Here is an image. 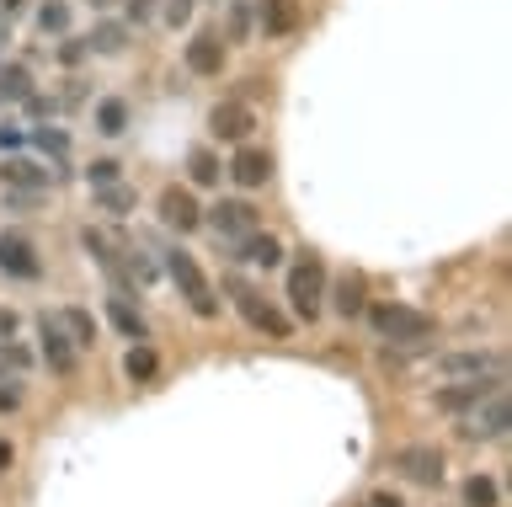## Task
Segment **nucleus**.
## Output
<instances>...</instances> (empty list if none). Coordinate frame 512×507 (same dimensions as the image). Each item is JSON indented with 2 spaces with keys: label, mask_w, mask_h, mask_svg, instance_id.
<instances>
[{
  "label": "nucleus",
  "mask_w": 512,
  "mask_h": 507,
  "mask_svg": "<svg viewBox=\"0 0 512 507\" xmlns=\"http://www.w3.org/2000/svg\"><path fill=\"white\" fill-rule=\"evenodd\" d=\"M272 171H278L272 150H262L256 139H246V145H235L230 166H224V177H230L240 193H256V187H267V182H272Z\"/></svg>",
  "instance_id": "8"
},
{
  "label": "nucleus",
  "mask_w": 512,
  "mask_h": 507,
  "mask_svg": "<svg viewBox=\"0 0 512 507\" xmlns=\"http://www.w3.org/2000/svg\"><path fill=\"white\" fill-rule=\"evenodd\" d=\"M326 299H331V310L336 315H347V321H358V315L368 310V283L363 273H342V278H326Z\"/></svg>",
  "instance_id": "18"
},
{
  "label": "nucleus",
  "mask_w": 512,
  "mask_h": 507,
  "mask_svg": "<svg viewBox=\"0 0 512 507\" xmlns=\"http://www.w3.org/2000/svg\"><path fill=\"white\" fill-rule=\"evenodd\" d=\"M128 38H134V27H128L123 17H96V27L86 33V49L102 54V59H112V54L128 49Z\"/></svg>",
  "instance_id": "20"
},
{
  "label": "nucleus",
  "mask_w": 512,
  "mask_h": 507,
  "mask_svg": "<svg viewBox=\"0 0 512 507\" xmlns=\"http://www.w3.org/2000/svg\"><path fill=\"white\" fill-rule=\"evenodd\" d=\"M507 358L496 347H459V353H443L438 358V374L443 379H475V374H502Z\"/></svg>",
  "instance_id": "12"
},
{
  "label": "nucleus",
  "mask_w": 512,
  "mask_h": 507,
  "mask_svg": "<svg viewBox=\"0 0 512 507\" xmlns=\"http://www.w3.org/2000/svg\"><path fill=\"white\" fill-rule=\"evenodd\" d=\"M230 251H235L240 267H278V262H283V241H278L272 230H262V225L246 230L240 241H230Z\"/></svg>",
  "instance_id": "16"
},
{
  "label": "nucleus",
  "mask_w": 512,
  "mask_h": 507,
  "mask_svg": "<svg viewBox=\"0 0 512 507\" xmlns=\"http://www.w3.org/2000/svg\"><path fill=\"white\" fill-rule=\"evenodd\" d=\"M192 11H198V0H160V22L176 27V33L192 22Z\"/></svg>",
  "instance_id": "32"
},
{
  "label": "nucleus",
  "mask_w": 512,
  "mask_h": 507,
  "mask_svg": "<svg viewBox=\"0 0 512 507\" xmlns=\"http://www.w3.org/2000/svg\"><path fill=\"white\" fill-rule=\"evenodd\" d=\"M166 273H171V283H176V294L187 299V310L198 315V321H214V315H219V289L208 283V273L198 267V257H192V251H182V246H171V251H166Z\"/></svg>",
  "instance_id": "2"
},
{
  "label": "nucleus",
  "mask_w": 512,
  "mask_h": 507,
  "mask_svg": "<svg viewBox=\"0 0 512 507\" xmlns=\"http://www.w3.org/2000/svg\"><path fill=\"white\" fill-rule=\"evenodd\" d=\"M224 182V161L214 145H192L187 150V187H219Z\"/></svg>",
  "instance_id": "23"
},
{
  "label": "nucleus",
  "mask_w": 512,
  "mask_h": 507,
  "mask_svg": "<svg viewBox=\"0 0 512 507\" xmlns=\"http://www.w3.org/2000/svg\"><path fill=\"white\" fill-rule=\"evenodd\" d=\"M38 33H43V38L75 33V11H70V0H38Z\"/></svg>",
  "instance_id": "26"
},
{
  "label": "nucleus",
  "mask_w": 512,
  "mask_h": 507,
  "mask_svg": "<svg viewBox=\"0 0 512 507\" xmlns=\"http://www.w3.org/2000/svg\"><path fill=\"white\" fill-rule=\"evenodd\" d=\"M123 374L134 379V385H150V379L160 374V358H155V347H150V342H134V347H128V358H123Z\"/></svg>",
  "instance_id": "27"
},
{
  "label": "nucleus",
  "mask_w": 512,
  "mask_h": 507,
  "mask_svg": "<svg viewBox=\"0 0 512 507\" xmlns=\"http://www.w3.org/2000/svg\"><path fill=\"white\" fill-rule=\"evenodd\" d=\"M16 326H22V315H16L11 305H0V342H11V337H16Z\"/></svg>",
  "instance_id": "40"
},
{
  "label": "nucleus",
  "mask_w": 512,
  "mask_h": 507,
  "mask_svg": "<svg viewBox=\"0 0 512 507\" xmlns=\"http://www.w3.org/2000/svg\"><path fill=\"white\" fill-rule=\"evenodd\" d=\"M368 507H400V497H390V491H379V497L368 502Z\"/></svg>",
  "instance_id": "43"
},
{
  "label": "nucleus",
  "mask_w": 512,
  "mask_h": 507,
  "mask_svg": "<svg viewBox=\"0 0 512 507\" xmlns=\"http://www.w3.org/2000/svg\"><path fill=\"white\" fill-rule=\"evenodd\" d=\"M390 470L395 475H406L411 486H443V454L432 449V443H406V449H395L390 454Z\"/></svg>",
  "instance_id": "9"
},
{
  "label": "nucleus",
  "mask_w": 512,
  "mask_h": 507,
  "mask_svg": "<svg viewBox=\"0 0 512 507\" xmlns=\"http://www.w3.org/2000/svg\"><path fill=\"white\" fill-rule=\"evenodd\" d=\"M0 182L16 187V193H43V187L54 182V171L38 166L32 155H6V161H0Z\"/></svg>",
  "instance_id": "17"
},
{
  "label": "nucleus",
  "mask_w": 512,
  "mask_h": 507,
  "mask_svg": "<svg viewBox=\"0 0 512 507\" xmlns=\"http://www.w3.org/2000/svg\"><path fill=\"white\" fill-rule=\"evenodd\" d=\"M22 145H27L22 123H0V150H22Z\"/></svg>",
  "instance_id": "39"
},
{
  "label": "nucleus",
  "mask_w": 512,
  "mask_h": 507,
  "mask_svg": "<svg viewBox=\"0 0 512 507\" xmlns=\"http://www.w3.org/2000/svg\"><path fill=\"white\" fill-rule=\"evenodd\" d=\"M86 54H91V49H86V38H75V33H64V38H59V49H54V59H59L64 70L86 65Z\"/></svg>",
  "instance_id": "31"
},
{
  "label": "nucleus",
  "mask_w": 512,
  "mask_h": 507,
  "mask_svg": "<svg viewBox=\"0 0 512 507\" xmlns=\"http://www.w3.org/2000/svg\"><path fill=\"white\" fill-rule=\"evenodd\" d=\"M0 363L16 369V374H27L32 369V353H27V347H16V337H11V342H0Z\"/></svg>",
  "instance_id": "37"
},
{
  "label": "nucleus",
  "mask_w": 512,
  "mask_h": 507,
  "mask_svg": "<svg viewBox=\"0 0 512 507\" xmlns=\"http://www.w3.org/2000/svg\"><path fill=\"white\" fill-rule=\"evenodd\" d=\"M86 182H91V187L123 182V161H112V155H102V161H91V166H86Z\"/></svg>",
  "instance_id": "33"
},
{
  "label": "nucleus",
  "mask_w": 512,
  "mask_h": 507,
  "mask_svg": "<svg viewBox=\"0 0 512 507\" xmlns=\"http://www.w3.org/2000/svg\"><path fill=\"white\" fill-rule=\"evenodd\" d=\"M91 209L102 219H128L139 209V193L128 182H107V187H91Z\"/></svg>",
  "instance_id": "21"
},
{
  "label": "nucleus",
  "mask_w": 512,
  "mask_h": 507,
  "mask_svg": "<svg viewBox=\"0 0 512 507\" xmlns=\"http://www.w3.org/2000/svg\"><path fill=\"white\" fill-rule=\"evenodd\" d=\"M256 22H262V38H288L299 27V0H262L256 6Z\"/></svg>",
  "instance_id": "22"
},
{
  "label": "nucleus",
  "mask_w": 512,
  "mask_h": 507,
  "mask_svg": "<svg viewBox=\"0 0 512 507\" xmlns=\"http://www.w3.org/2000/svg\"><path fill=\"white\" fill-rule=\"evenodd\" d=\"M11 459H16V449H11L6 438H0V470H11Z\"/></svg>",
  "instance_id": "42"
},
{
  "label": "nucleus",
  "mask_w": 512,
  "mask_h": 507,
  "mask_svg": "<svg viewBox=\"0 0 512 507\" xmlns=\"http://www.w3.org/2000/svg\"><path fill=\"white\" fill-rule=\"evenodd\" d=\"M160 17V0H128L123 6V22L128 27H144V22H155Z\"/></svg>",
  "instance_id": "36"
},
{
  "label": "nucleus",
  "mask_w": 512,
  "mask_h": 507,
  "mask_svg": "<svg viewBox=\"0 0 512 507\" xmlns=\"http://www.w3.org/2000/svg\"><path fill=\"white\" fill-rule=\"evenodd\" d=\"M38 353H43V363H48V369H54V374H75V363H80V347L70 342V337H64V326L54 321V315H38Z\"/></svg>",
  "instance_id": "15"
},
{
  "label": "nucleus",
  "mask_w": 512,
  "mask_h": 507,
  "mask_svg": "<svg viewBox=\"0 0 512 507\" xmlns=\"http://www.w3.org/2000/svg\"><path fill=\"white\" fill-rule=\"evenodd\" d=\"M155 214H160V225H166V230H176V235H192V230H203V203H198V187H182V182L160 187V198H155Z\"/></svg>",
  "instance_id": "6"
},
{
  "label": "nucleus",
  "mask_w": 512,
  "mask_h": 507,
  "mask_svg": "<svg viewBox=\"0 0 512 507\" xmlns=\"http://www.w3.org/2000/svg\"><path fill=\"white\" fill-rule=\"evenodd\" d=\"M363 315H368V326H374V337L390 342V347H427L438 337V321L416 305H400V299H374Z\"/></svg>",
  "instance_id": "1"
},
{
  "label": "nucleus",
  "mask_w": 512,
  "mask_h": 507,
  "mask_svg": "<svg viewBox=\"0 0 512 507\" xmlns=\"http://www.w3.org/2000/svg\"><path fill=\"white\" fill-rule=\"evenodd\" d=\"M27 17V0H0V22H16Z\"/></svg>",
  "instance_id": "41"
},
{
  "label": "nucleus",
  "mask_w": 512,
  "mask_h": 507,
  "mask_svg": "<svg viewBox=\"0 0 512 507\" xmlns=\"http://www.w3.org/2000/svg\"><path fill=\"white\" fill-rule=\"evenodd\" d=\"M107 321H112V331H118V337H128V342H150V326H144V310H139L128 294H118V289L107 294Z\"/></svg>",
  "instance_id": "19"
},
{
  "label": "nucleus",
  "mask_w": 512,
  "mask_h": 507,
  "mask_svg": "<svg viewBox=\"0 0 512 507\" xmlns=\"http://www.w3.org/2000/svg\"><path fill=\"white\" fill-rule=\"evenodd\" d=\"M507 427H512V401H507V390H496V395H486L480 406L464 411L459 438H464V443H502Z\"/></svg>",
  "instance_id": "5"
},
{
  "label": "nucleus",
  "mask_w": 512,
  "mask_h": 507,
  "mask_svg": "<svg viewBox=\"0 0 512 507\" xmlns=\"http://www.w3.org/2000/svg\"><path fill=\"white\" fill-rule=\"evenodd\" d=\"M32 91V70L22 65V59H11L6 70H0V102H22Z\"/></svg>",
  "instance_id": "29"
},
{
  "label": "nucleus",
  "mask_w": 512,
  "mask_h": 507,
  "mask_svg": "<svg viewBox=\"0 0 512 507\" xmlns=\"http://www.w3.org/2000/svg\"><path fill=\"white\" fill-rule=\"evenodd\" d=\"M22 379H0V417H6V411H16V406H22Z\"/></svg>",
  "instance_id": "38"
},
{
  "label": "nucleus",
  "mask_w": 512,
  "mask_h": 507,
  "mask_svg": "<svg viewBox=\"0 0 512 507\" xmlns=\"http://www.w3.org/2000/svg\"><path fill=\"white\" fill-rule=\"evenodd\" d=\"M203 225H214V235L230 246V241H240L246 230L262 225V219H256V203H251V198H219L214 209H203Z\"/></svg>",
  "instance_id": "10"
},
{
  "label": "nucleus",
  "mask_w": 512,
  "mask_h": 507,
  "mask_svg": "<svg viewBox=\"0 0 512 507\" xmlns=\"http://www.w3.org/2000/svg\"><path fill=\"white\" fill-rule=\"evenodd\" d=\"M27 139H32V145H38V150L48 155V161H70V134L54 129V123H38V129H32Z\"/></svg>",
  "instance_id": "28"
},
{
  "label": "nucleus",
  "mask_w": 512,
  "mask_h": 507,
  "mask_svg": "<svg viewBox=\"0 0 512 507\" xmlns=\"http://www.w3.org/2000/svg\"><path fill=\"white\" fill-rule=\"evenodd\" d=\"M224 59H230V43H224V33H192V43H182V65H187L192 75H203V81L224 75Z\"/></svg>",
  "instance_id": "13"
},
{
  "label": "nucleus",
  "mask_w": 512,
  "mask_h": 507,
  "mask_svg": "<svg viewBox=\"0 0 512 507\" xmlns=\"http://www.w3.org/2000/svg\"><path fill=\"white\" fill-rule=\"evenodd\" d=\"M230 38L235 43L251 38V0H230Z\"/></svg>",
  "instance_id": "35"
},
{
  "label": "nucleus",
  "mask_w": 512,
  "mask_h": 507,
  "mask_svg": "<svg viewBox=\"0 0 512 507\" xmlns=\"http://www.w3.org/2000/svg\"><path fill=\"white\" fill-rule=\"evenodd\" d=\"M86 6H91V11H107V6H112V0H86Z\"/></svg>",
  "instance_id": "44"
},
{
  "label": "nucleus",
  "mask_w": 512,
  "mask_h": 507,
  "mask_svg": "<svg viewBox=\"0 0 512 507\" xmlns=\"http://www.w3.org/2000/svg\"><path fill=\"white\" fill-rule=\"evenodd\" d=\"M256 129H262V118H256V107L240 102V97H224V102H214V113H208V134L224 139V145H246V139H256Z\"/></svg>",
  "instance_id": "7"
},
{
  "label": "nucleus",
  "mask_w": 512,
  "mask_h": 507,
  "mask_svg": "<svg viewBox=\"0 0 512 507\" xmlns=\"http://www.w3.org/2000/svg\"><path fill=\"white\" fill-rule=\"evenodd\" d=\"M0 273H6V278H16V283H32V278H43V257H38V246H32L27 235L6 230V235H0Z\"/></svg>",
  "instance_id": "14"
},
{
  "label": "nucleus",
  "mask_w": 512,
  "mask_h": 507,
  "mask_svg": "<svg viewBox=\"0 0 512 507\" xmlns=\"http://www.w3.org/2000/svg\"><path fill=\"white\" fill-rule=\"evenodd\" d=\"M283 299L299 321H315L326 310V262L315 251H299V262L288 267V283H283Z\"/></svg>",
  "instance_id": "3"
},
{
  "label": "nucleus",
  "mask_w": 512,
  "mask_h": 507,
  "mask_svg": "<svg viewBox=\"0 0 512 507\" xmlns=\"http://www.w3.org/2000/svg\"><path fill=\"white\" fill-rule=\"evenodd\" d=\"M54 321L64 326V337H70L80 353H91V347H96V315L86 305H64V310H54Z\"/></svg>",
  "instance_id": "24"
},
{
  "label": "nucleus",
  "mask_w": 512,
  "mask_h": 507,
  "mask_svg": "<svg viewBox=\"0 0 512 507\" xmlns=\"http://www.w3.org/2000/svg\"><path fill=\"white\" fill-rule=\"evenodd\" d=\"M459 497H464V507H496V502H502V491H496L491 475H470Z\"/></svg>",
  "instance_id": "30"
},
{
  "label": "nucleus",
  "mask_w": 512,
  "mask_h": 507,
  "mask_svg": "<svg viewBox=\"0 0 512 507\" xmlns=\"http://www.w3.org/2000/svg\"><path fill=\"white\" fill-rule=\"evenodd\" d=\"M91 118H96V134H102V139H123L128 123H134V107H128L123 97H102Z\"/></svg>",
  "instance_id": "25"
},
{
  "label": "nucleus",
  "mask_w": 512,
  "mask_h": 507,
  "mask_svg": "<svg viewBox=\"0 0 512 507\" xmlns=\"http://www.w3.org/2000/svg\"><path fill=\"white\" fill-rule=\"evenodd\" d=\"M230 305L240 310V321H246L251 331H262V337H272V342H283L288 331H294V321L272 305V299L256 289V283H240V278H230Z\"/></svg>",
  "instance_id": "4"
},
{
  "label": "nucleus",
  "mask_w": 512,
  "mask_h": 507,
  "mask_svg": "<svg viewBox=\"0 0 512 507\" xmlns=\"http://www.w3.org/2000/svg\"><path fill=\"white\" fill-rule=\"evenodd\" d=\"M496 390H507V379L502 374H475V379H454L448 390H438V411H448V417H464L470 406H480L486 395Z\"/></svg>",
  "instance_id": "11"
},
{
  "label": "nucleus",
  "mask_w": 512,
  "mask_h": 507,
  "mask_svg": "<svg viewBox=\"0 0 512 507\" xmlns=\"http://www.w3.org/2000/svg\"><path fill=\"white\" fill-rule=\"evenodd\" d=\"M22 107H27V118H38V123H48V118L59 113V97H43V91L32 86L27 97H22Z\"/></svg>",
  "instance_id": "34"
}]
</instances>
